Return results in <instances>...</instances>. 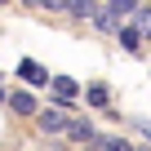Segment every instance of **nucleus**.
<instances>
[{"label":"nucleus","instance_id":"1","mask_svg":"<svg viewBox=\"0 0 151 151\" xmlns=\"http://www.w3.org/2000/svg\"><path fill=\"white\" fill-rule=\"evenodd\" d=\"M36 124H40L45 133H62V129H67V107H45V111H36Z\"/></svg>","mask_w":151,"mask_h":151},{"label":"nucleus","instance_id":"2","mask_svg":"<svg viewBox=\"0 0 151 151\" xmlns=\"http://www.w3.org/2000/svg\"><path fill=\"white\" fill-rule=\"evenodd\" d=\"M18 71H22V80H27V85H49V71H45V67H36L31 58H27Z\"/></svg>","mask_w":151,"mask_h":151},{"label":"nucleus","instance_id":"3","mask_svg":"<svg viewBox=\"0 0 151 151\" xmlns=\"http://www.w3.org/2000/svg\"><path fill=\"white\" fill-rule=\"evenodd\" d=\"M49 85H53V93H58L62 102L76 98V80H71V76H49Z\"/></svg>","mask_w":151,"mask_h":151},{"label":"nucleus","instance_id":"4","mask_svg":"<svg viewBox=\"0 0 151 151\" xmlns=\"http://www.w3.org/2000/svg\"><path fill=\"white\" fill-rule=\"evenodd\" d=\"M62 133H71L76 142H93V124H89V120H67Z\"/></svg>","mask_w":151,"mask_h":151},{"label":"nucleus","instance_id":"5","mask_svg":"<svg viewBox=\"0 0 151 151\" xmlns=\"http://www.w3.org/2000/svg\"><path fill=\"white\" fill-rule=\"evenodd\" d=\"M116 36H120V45H124L129 53H138V49H142V36L133 31V22H120V31H116Z\"/></svg>","mask_w":151,"mask_h":151},{"label":"nucleus","instance_id":"6","mask_svg":"<svg viewBox=\"0 0 151 151\" xmlns=\"http://www.w3.org/2000/svg\"><path fill=\"white\" fill-rule=\"evenodd\" d=\"M9 107H14V111H18V116H36V98H31V93H27V89H18V93H14V98H9Z\"/></svg>","mask_w":151,"mask_h":151},{"label":"nucleus","instance_id":"7","mask_svg":"<svg viewBox=\"0 0 151 151\" xmlns=\"http://www.w3.org/2000/svg\"><path fill=\"white\" fill-rule=\"evenodd\" d=\"M129 18H133V31H138L142 40H151V9H142V5H138Z\"/></svg>","mask_w":151,"mask_h":151},{"label":"nucleus","instance_id":"8","mask_svg":"<svg viewBox=\"0 0 151 151\" xmlns=\"http://www.w3.org/2000/svg\"><path fill=\"white\" fill-rule=\"evenodd\" d=\"M138 5H142V0H102V9H111V14H116L120 22H124V18H129V14L138 9Z\"/></svg>","mask_w":151,"mask_h":151},{"label":"nucleus","instance_id":"9","mask_svg":"<svg viewBox=\"0 0 151 151\" xmlns=\"http://www.w3.org/2000/svg\"><path fill=\"white\" fill-rule=\"evenodd\" d=\"M98 5H102V0H67V9H71L76 18H93V14H98Z\"/></svg>","mask_w":151,"mask_h":151},{"label":"nucleus","instance_id":"10","mask_svg":"<svg viewBox=\"0 0 151 151\" xmlns=\"http://www.w3.org/2000/svg\"><path fill=\"white\" fill-rule=\"evenodd\" d=\"M107 98H111V93H107L102 85H93V89H89V102H93V107H107Z\"/></svg>","mask_w":151,"mask_h":151}]
</instances>
